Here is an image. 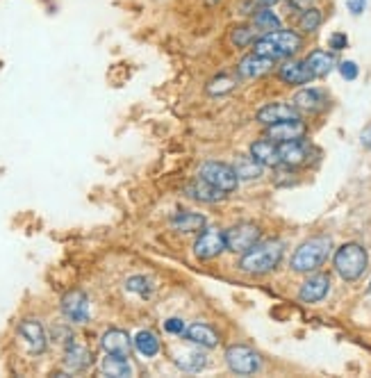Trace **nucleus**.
<instances>
[{
	"instance_id": "obj_1",
	"label": "nucleus",
	"mask_w": 371,
	"mask_h": 378,
	"mask_svg": "<svg viewBox=\"0 0 371 378\" xmlns=\"http://www.w3.org/2000/svg\"><path fill=\"white\" fill-rule=\"evenodd\" d=\"M301 48H303V37L294 30H273L260 34L255 43L251 46L253 53H258L262 57H269L273 62H285L289 57H294Z\"/></svg>"
},
{
	"instance_id": "obj_2",
	"label": "nucleus",
	"mask_w": 371,
	"mask_h": 378,
	"mask_svg": "<svg viewBox=\"0 0 371 378\" xmlns=\"http://www.w3.org/2000/svg\"><path fill=\"white\" fill-rule=\"evenodd\" d=\"M285 253V244L281 239H266V242H258L246 253L239 258V269L249 273V276H264L271 273L278 265H281Z\"/></svg>"
},
{
	"instance_id": "obj_3",
	"label": "nucleus",
	"mask_w": 371,
	"mask_h": 378,
	"mask_svg": "<svg viewBox=\"0 0 371 378\" xmlns=\"http://www.w3.org/2000/svg\"><path fill=\"white\" fill-rule=\"evenodd\" d=\"M330 248H333L330 237H323V235L310 237L294 251L292 260H289V267L296 273H315L328 260Z\"/></svg>"
},
{
	"instance_id": "obj_4",
	"label": "nucleus",
	"mask_w": 371,
	"mask_h": 378,
	"mask_svg": "<svg viewBox=\"0 0 371 378\" xmlns=\"http://www.w3.org/2000/svg\"><path fill=\"white\" fill-rule=\"evenodd\" d=\"M333 265H335V271L340 273L344 280H357L362 278V273L367 271V265H369V256L362 244H355V242H349L340 246L335 251V258H333Z\"/></svg>"
},
{
	"instance_id": "obj_5",
	"label": "nucleus",
	"mask_w": 371,
	"mask_h": 378,
	"mask_svg": "<svg viewBox=\"0 0 371 378\" xmlns=\"http://www.w3.org/2000/svg\"><path fill=\"white\" fill-rule=\"evenodd\" d=\"M199 176L210 182V185H214L219 191H224L226 196L235 194L239 187V176H237L235 167L219 162V159H207V162H203L199 169Z\"/></svg>"
},
{
	"instance_id": "obj_6",
	"label": "nucleus",
	"mask_w": 371,
	"mask_h": 378,
	"mask_svg": "<svg viewBox=\"0 0 371 378\" xmlns=\"http://www.w3.org/2000/svg\"><path fill=\"white\" fill-rule=\"evenodd\" d=\"M224 235H226V251L241 256L260 242L262 231L258 224L241 221V224H235L233 228H228V231H224Z\"/></svg>"
},
{
	"instance_id": "obj_7",
	"label": "nucleus",
	"mask_w": 371,
	"mask_h": 378,
	"mask_svg": "<svg viewBox=\"0 0 371 378\" xmlns=\"http://www.w3.org/2000/svg\"><path fill=\"white\" fill-rule=\"evenodd\" d=\"M60 313L68 324L83 326L91 319V303L89 296L83 290H71L62 296L60 301Z\"/></svg>"
},
{
	"instance_id": "obj_8",
	"label": "nucleus",
	"mask_w": 371,
	"mask_h": 378,
	"mask_svg": "<svg viewBox=\"0 0 371 378\" xmlns=\"http://www.w3.org/2000/svg\"><path fill=\"white\" fill-rule=\"evenodd\" d=\"M16 337L30 356H41L48 349V333L39 319H23L16 328Z\"/></svg>"
},
{
	"instance_id": "obj_9",
	"label": "nucleus",
	"mask_w": 371,
	"mask_h": 378,
	"mask_svg": "<svg viewBox=\"0 0 371 378\" xmlns=\"http://www.w3.org/2000/svg\"><path fill=\"white\" fill-rule=\"evenodd\" d=\"M194 256L201 262L216 260L226 251V235L221 228H203L194 242Z\"/></svg>"
},
{
	"instance_id": "obj_10",
	"label": "nucleus",
	"mask_w": 371,
	"mask_h": 378,
	"mask_svg": "<svg viewBox=\"0 0 371 378\" xmlns=\"http://www.w3.org/2000/svg\"><path fill=\"white\" fill-rule=\"evenodd\" d=\"M226 364L230 367V372L251 376L262 369V358L258 351H253L244 345H233L226 349Z\"/></svg>"
},
{
	"instance_id": "obj_11",
	"label": "nucleus",
	"mask_w": 371,
	"mask_h": 378,
	"mask_svg": "<svg viewBox=\"0 0 371 378\" xmlns=\"http://www.w3.org/2000/svg\"><path fill=\"white\" fill-rule=\"evenodd\" d=\"M91 364H94V356H91V351L87 345L83 342H78L75 337L71 342H66L64 345V367L73 374H83L87 372Z\"/></svg>"
},
{
	"instance_id": "obj_12",
	"label": "nucleus",
	"mask_w": 371,
	"mask_h": 378,
	"mask_svg": "<svg viewBox=\"0 0 371 378\" xmlns=\"http://www.w3.org/2000/svg\"><path fill=\"white\" fill-rule=\"evenodd\" d=\"M301 112L294 107V103L289 105V103H281V100H273V103H266L258 110L255 114V119H258L260 125H273V123H281V121H289V119H298Z\"/></svg>"
},
{
	"instance_id": "obj_13",
	"label": "nucleus",
	"mask_w": 371,
	"mask_h": 378,
	"mask_svg": "<svg viewBox=\"0 0 371 378\" xmlns=\"http://www.w3.org/2000/svg\"><path fill=\"white\" fill-rule=\"evenodd\" d=\"M278 155H281V164L285 167H303L312 157V146L305 140H294V142H283L278 144Z\"/></svg>"
},
{
	"instance_id": "obj_14",
	"label": "nucleus",
	"mask_w": 371,
	"mask_h": 378,
	"mask_svg": "<svg viewBox=\"0 0 371 378\" xmlns=\"http://www.w3.org/2000/svg\"><path fill=\"white\" fill-rule=\"evenodd\" d=\"M264 137H266V140L276 142V144L303 140V137H305V123L301 121V117H298V119H289V121H281V123L266 125Z\"/></svg>"
},
{
	"instance_id": "obj_15",
	"label": "nucleus",
	"mask_w": 371,
	"mask_h": 378,
	"mask_svg": "<svg viewBox=\"0 0 371 378\" xmlns=\"http://www.w3.org/2000/svg\"><path fill=\"white\" fill-rule=\"evenodd\" d=\"M100 349L108 353V356H123L130 358L132 347V337L121 328H108L105 333L100 335Z\"/></svg>"
},
{
	"instance_id": "obj_16",
	"label": "nucleus",
	"mask_w": 371,
	"mask_h": 378,
	"mask_svg": "<svg viewBox=\"0 0 371 378\" xmlns=\"http://www.w3.org/2000/svg\"><path fill=\"white\" fill-rule=\"evenodd\" d=\"M278 78H281L283 83L289 85V87H303V85L310 83V80H315V75H312V71L308 68L305 60H292V57L278 66Z\"/></svg>"
},
{
	"instance_id": "obj_17",
	"label": "nucleus",
	"mask_w": 371,
	"mask_h": 378,
	"mask_svg": "<svg viewBox=\"0 0 371 378\" xmlns=\"http://www.w3.org/2000/svg\"><path fill=\"white\" fill-rule=\"evenodd\" d=\"M273 60H269V57H262L258 53H249L244 55L241 60L237 62V75L241 80H255V78H262L266 73H271L273 68Z\"/></svg>"
},
{
	"instance_id": "obj_18",
	"label": "nucleus",
	"mask_w": 371,
	"mask_h": 378,
	"mask_svg": "<svg viewBox=\"0 0 371 378\" xmlns=\"http://www.w3.org/2000/svg\"><path fill=\"white\" fill-rule=\"evenodd\" d=\"M330 292V278L326 273H312V276L301 285L298 290V301L303 303H319L328 296Z\"/></svg>"
},
{
	"instance_id": "obj_19",
	"label": "nucleus",
	"mask_w": 371,
	"mask_h": 378,
	"mask_svg": "<svg viewBox=\"0 0 371 378\" xmlns=\"http://www.w3.org/2000/svg\"><path fill=\"white\" fill-rule=\"evenodd\" d=\"M182 340L189 342L194 347H201V349H216L219 347V333L207 324H192L184 328Z\"/></svg>"
},
{
	"instance_id": "obj_20",
	"label": "nucleus",
	"mask_w": 371,
	"mask_h": 378,
	"mask_svg": "<svg viewBox=\"0 0 371 378\" xmlns=\"http://www.w3.org/2000/svg\"><path fill=\"white\" fill-rule=\"evenodd\" d=\"M169 224H171V228L176 233H180V235H199L203 228H205V224H207V219L203 214H199V212H189V210H180V212H176L169 219Z\"/></svg>"
},
{
	"instance_id": "obj_21",
	"label": "nucleus",
	"mask_w": 371,
	"mask_h": 378,
	"mask_svg": "<svg viewBox=\"0 0 371 378\" xmlns=\"http://www.w3.org/2000/svg\"><path fill=\"white\" fill-rule=\"evenodd\" d=\"M184 194H187L189 199L199 201V203H219L226 199L224 191H219L214 185H210L207 180H203L201 176L194 178L187 187H184Z\"/></svg>"
},
{
	"instance_id": "obj_22",
	"label": "nucleus",
	"mask_w": 371,
	"mask_h": 378,
	"mask_svg": "<svg viewBox=\"0 0 371 378\" xmlns=\"http://www.w3.org/2000/svg\"><path fill=\"white\" fill-rule=\"evenodd\" d=\"M251 155L258 159V162L264 167V169H276L281 167V155H278V144L266 140V137H262V140H255L251 144Z\"/></svg>"
},
{
	"instance_id": "obj_23",
	"label": "nucleus",
	"mask_w": 371,
	"mask_h": 378,
	"mask_svg": "<svg viewBox=\"0 0 371 378\" xmlns=\"http://www.w3.org/2000/svg\"><path fill=\"white\" fill-rule=\"evenodd\" d=\"M294 107L298 112H305V114L321 112L323 107H326V96H323V91H319L315 87L301 89L298 94L294 96Z\"/></svg>"
},
{
	"instance_id": "obj_24",
	"label": "nucleus",
	"mask_w": 371,
	"mask_h": 378,
	"mask_svg": "<svg viewBox=\"0 0 371 378\" xmlns=\"http://www.w3.org/2000/svg\"><path fill=\"white\" fill-rule=\"evenodd\" d=\"M305 64H308V68H310L315 78H326L333 71V68L338 66V62H335V55L328 53V51H321V48L312 51L305 57Z\"/></svg>"
},
{
	"instance_id": "obj_25",
	"label": "nucleus",
	"mask_w": 371,
	"mask_h": 378,
	"mask_svg": "<svg viewBox=\"0 0 371 378\" xmlns=\"http://www.w3.org/2000/svg\"><path fill=\"white\" fill-rule=\"evenodd\" d=\"M132 347H135V351L139 353V356H144V358H155L160 353V349H162L160 337L148 328L137 330L135 337H132Z\"/></svg>"
},
{
	"instance_id": "obj_26",
	"label": "nucleus",
	"mask_w": 371,
	"mask_h": 378,
	"mask_svg": "<svg viewBox=\"0 0 371 378\" xmlns=\"http://www.w3.org/2000/svg\"><path fill=\"white\" fill-rule=\"evenodd\" d=\"M100 374L108 376V378H127V376L135 374V369H132V364L127 358L108 356L105 353V358H103V362H100Z\"/></svg>"
},
{
	"instance_id": "obj_27",
	"label": "nucleus",
	"mask_w": 371,
	"mask_h": 378,
	"mask_svg": "<svg viewBox=\"0 0 371 378\" xmlns=\"http://www.w3.org/2000/svg\"><path fill=\"white\" fill-rule=\"evenodd\" d=\"M173 362H176V367H180L182 372H201L205 367V353L196 351V349L178 351V353H173Z\"/></svg>"
},
{
	"instance_id": "obj_28",
	"label": "nucleus",
	"mask_w": 371,
	"mask_h": 378,
	"mask_svg": "<svg viewBox=\"0 0 371 378\" xmlns=\"http://www.w3.org/2000/svg\"><path fill=\"white\" fill-rule=\"evenodd\" d=\"M235 167V171H237V176H239V180H258V178H262V174H264V167L255 159L253 155H241V157H237V162L233 164Z\"/></svg>"
},
{
	"instance_id": "obj_29",
	"label": "nucleus",
	"mask_w": 371,
	"mask_h": 378,
	"mask_svg": "<svg viewBox=\"0 0 371 378\" xmlns=\"http://www.w3.org/2000/svg\"><path fill=\"white\" fill-rule=\"evenodd\" d=\"M253 26L264 34V32L281 30V28H283V21H281V16H278L273 9H269V7H260V9L253 14Z\"/></svg>"
},
{
	"instance_id": "obj_30",
	"label": "nucleus",
	"mask_w": 371,
	"mask_h": 378,
	"mask_svg": "<svg viewBox=\"0 0 371 378\" xmlns=\"http://www.w3.org/2000/svg\"><path fill=\"white\" fill-rule=\"evenodd\" d=\"M260 30L253 26H237L235 30H230V43L235 46V48H251V46L255 43V39L260 37L258 34Z\"/></svg>"
},
{
	"instance_id": "obj_31",
	"label": "nucleus",
	"mask_w": 371,
	"mask_h": 378,
	"mask_svg": "<svg viewBox=\"0 0 371 378\" xmlns=\"http://www.w3.org/2000/svg\"><path fill=\"white\" fill-rule=\"evenodd\" d=\"M125 290L139 294L142 299H148V296L155 292V280L148 276H130L125 280Z\"/></svg>"
},
{
	"instance_id": "obj_32",
	"label": "nucleus",
	"mask_w": 371,
	"mask_h": 378,
	"mask_svg": "<svg viewBox=\"0 0 371 378\" xmlns=\"http://www.w3.org/2000/svg\"><path fill=\"white\" fill-rule=\"evenodd\" d=\"M321 21H323V14L317 9V7H310L305 11H301V16H298V28L303 30V32H317L321 28Z\"/></svg>"
},
{
	"instance_id": "obj_33",
	"label": "nucleus",
	"mask_w": 371,
	"mask_h": 378,
	"mask_svg": "<svg viewBox=\"0 0 371 378\" xmlns=\"http://www.w3.org/2000/svg\"><path fill=\"white\" fill-rule=\"evenodd\" d=\"M235 89V80L226 75V73H219L214 75L210 83H207V91H210L212 96H221V94H228V91Z\"/></svg>"
},
{
	"instance_id": "obj_34",
	"label": "nucleus",
	"mask_w": 371,
	"mask_h": 378,
	"mask_svg": "<svg viewBox=\"0 0 371 378\" xmlns=\"http://www.w3.org/2000/svg\"><path fill=\"white\" fill-rule=\"evenodd\" d=\"M184 328H187V326H184V322H182V319H180V317H171V319H167V322H164V330H167V333H169V335H176V337H182V333H184Z\"/></svg>"
},
{
	"instance_id": "obj_35",
	"label": "nucleus",
	"mask_w": 371,
	"mask_h": 378,
	"mask_svg": "<svg viewBox=\"0 0 371 378\" xmlns=\"http://www.w3.org/2000/svg\"><path fill=\"white\" fill-rule=\"evenodd\" d=\"M346 46H349V37H346L344 32H335V34H330V39H328V48H330L333 53H340V51H344Z\"/></svg>"
},
{
	"instance_id": "obj_36",
	"label": "nucleus",
	"mask_w": 371,
	"mask_h": 378,
	"mask_svg": "<svg viewBox=\"0 0 371 378\" xmlns=\"http://www.w3.org/2000/svg\"><path fill=\"white\" fill-rule=\"evenodd\" d=\"M338 68H340V75H342L344 80H355V78H357V73H360V68H357V64H355V62H351V60L340 62V64H338Z\"/></svg>"
},
{
	"instance_id": "obj_37",
	"label": "nucleus",
	"mask_w": 371,
	"mask_h": 378,
	"mask_svg": "<svg viewBox=\"0 0 371 378\" xmlns=\"http://www.w3.org/2000/svg\"><path fill=\"white\" fill-rule=\"evenodd\" d=\"M367 5H369V0H346V7H349L353 16H360L367 9Z\"/></svg>"
},
{
	"instance_id": "obj_38",
	"label": "nucleus",
	"mask_w": 371,
	"mask_h": 378,
	"mask_svg": "<svg viewBox=\"0 0 371 378\" xmlns=\"http://www.w3.org/2000/svg\"><path fill=\"white\" fill-rule=\"evenodd\" d=\"M312 3H315V0H287V7L292 9V11H305V9H310L312 7Z\"/></svg>"
},
{
	"instance_id": "obj_39",
	"label": "nucleus",
	"mask_w": 371,
	"mask_h": 378,
	"mask_svg": "<svg viewBox=\"0 0 371 378\" xmlns=\"http://www.w3.org/2000/svg\"><path fill=\"white\" fill-rule=\"evenodd\" d=\"M362 144L371 148V128H369L367 132H362Z\"/></svg>"
},
{
	"instance_id": "obj_40",
	"label": "nucleus",
	"mask_w": 371,
	"mask_h": 378,
	"mask_svg": "<svg viewBox=\"0 0 371 378\" xmlns=\"http://www.w3.org/2000/svg\"><path fill=\"white\" fill-rule=\"evenodd\" d=\"M255 3H258L260 7H271L273 3H278V0H255Z\"/></svg>"
},
{
	"instance_id": "obj_41",
	"label": "nucleus",
	"mask_w": 371,
	"mask_h": 378,
	"mask_svg": "<svg viewBox=\"0 0 371 378\" xmlns=\"http://www.w3.org/2000/svg\"><path fill=\"white\" fill-rule=\"evenodd\" d=\"M369 292H371V285H369Z\"/></svg>"
}]
</instances>
